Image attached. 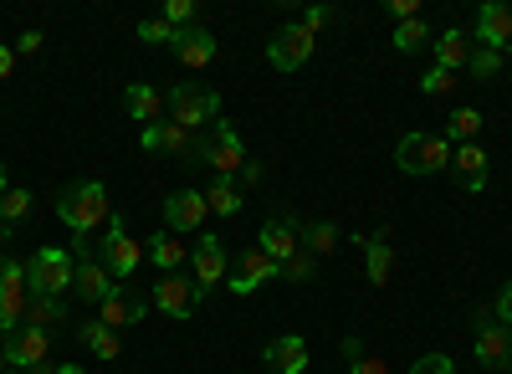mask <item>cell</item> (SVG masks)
<instances>
[{
    "label": "cell",
    "mask_w": 512,
    "mask_h": 374,
    "mask_svg": "<svg viewBox=\"0 0 512 374\" xmlns=\"http://www.w3.org/2000/svg\"><path fill=\"white\" fill-rule=\"evenodd\" d=\"M62 313H67L62 298H31L21 323H31V328H52V323H62Z\"/></svg>",
    "instance_id": "cell-31"
},
{
    "label": "cell",
    "mask_w": 512,
    "mask_h": 374,
    "mask_svg": "<svg viewBox=\"0 0 512 374\" xmlns=\"http://www.w3.org/2000/svg\"><path fill=\"white\" fill-rule=\"evenodd\" d=\"M144 257L159 267V272H175L180 262H185V246H180V236H169V231H159L149 246H144Z\"/></svg>",
    "instance_id": "cell-25"
},
{
    "label": "cell",
    "mask_w": 512,
    "mask_h": 374,
    "mask_svg": "<svg viewBox=\"0 0 512 374\" xmlns=\"http://www.w3.org/2000/svg\"><path fill=\"white\" fill-rule=\"evenodd\" d=\"M256 252H267V257L282 267L287 257L303 252V226H292V221H267L262 236H256Z\"/></svg>",
    "instance_id": "cell-13"
},
{
    "label": "cell",
    "mask_w": 512,
    "mask_h": 374,
    "mask_svg": "<svg viewBox=\"0 0 512 374\" xmlns=\"http://www.w3.org/2000/svg\"><path fill=\"white\" fill-rule=\"evenodd\" d=\"M190 149H195V159L216 164V175H226V180H236L241 164H246V144H241V134L231 129L226 118H216V134H210V139H195Z\"/></svg>",
    "instance_id": "cell-5"
},
{
    "label": "cell",
    "mask_w": 512,
    "mask_h": 374,
    "mask_svg": "<svg viewBox=\"0 0 512 374\" xmlns=\"http://www.w3.org/2000/svg\"><path fill=\"white\" fill-rule=\"evenodd\" d=\"M333 246H338V226H333V221H313V226H303V252L323 257V252H333Z\"/></svg>",
    "instance_id": "cell-30"
},
{
    "label": "cell",
    "mask_w": 512,
    "mask_h": 374,
    "mask_svg": "<svg viewBox=\"0 0 512 374\" xmlns=\"http://www.w3.org/2000/svg\"><path fill=\"white\" fill-rule=\"evenodd\" d=\"M164 21L175 26V31H185V26L195 21V0H169V6H164Z\"/></svg>",
    "instance_id": "cell-38"
},
{
    "label": "cell",
    "mask_w": 512,
    "mask_h": 374,
    "mask_svg": "<svg viewBox=\"0 0 512 374\" xmlns=\"http://www.w3.org/2000/svg\"><path fill=\"white\" fill-rule=\"evenodd\" d=\"M507 374H512V369H507Z\"/></svg>",
    "instance_id": "cell-51"
},
{
    "label": "cell",
    "mask_w": 512,
    "mask_h": 374,
    "mask_svg": "<svg viewBox=\"0 0 512 374\" xmlns=\"http://www.w3.org/2000/svg\"><path fill=\"white\" fill-rule=\"evenodd\" d=\"M308 57H313V31H303V26H282V31H272V41H267V62H272L277 72L308 67Z\"/></svg>",
    "instance_id": "cell-10"
},
{
    "label": "cell",
    "mask_w": 512,
    "mask_h": 374,
    "mask_svg": "<svg viewBox=\"0 0 512 374\" xmlns=\"http://www.w3.org/2000/svg\"><path fill=\"white\" fill-rule=\"evenodd\" d=\"M267 369L272 374H303L308 369V344L297 339V334H282L267 344Z\"/></svg>",
    "instance_id": "cell-19"
},
{
    "label": "cell",
    "mask_w": 512,
    "mask_h": 374,
    "mask_svg": "<svg viewBox=\"0 0 512 374\" xmlns=\"http://www.w3.org/2000/svg\"><path fill=\"white\" fill-rule=\"evenodd\" d=\"M466 62H472V41H466V31H461V26L441 31V36H436V67H446V72H461Z\"/></svg>",
    "instance_id": "cell-22"
},
{
    "label": "cell",
    "mask_w": 512,
    "mask_h": 374,
    "mask_svg": "<svg viewBox=\"0 0 512 374\" xmlns=\"http://www.w3.org/2000/svg\"><path fill=\"white\" fill-rule=\"evenodd\" d=\"M395 164L405 175H441L451 164V144L441 134H405L395 149Z\"/></svg>",
    "instance_id": "cell-4"
},
{
    "label": "cell",
    "mask_w": 512,
    "mask_h": 374,
    "mask_svg": "<svg viewBox=\"0 0 512 374\" xmlns=\"http://www.w3.org/2000/svg\"><path fill=\"white\" fill-rule=\"evenodd\" d=\"M451 175H456V185L461 190H487V154L477 149V144H456L451 149Z\"/></svg>",
    "instance_id": "cell-16"
},
{
    "label": "cell",
    "mask_w": 512,
    "mask_h": 374,
    "mask_svg": "<svg viewBox=\"0 0 512 374\" xmlns=\"http://www.w3.org/2000/svg\"><path fill=\"white\" fill-rule=\"evenodd\" d=\"M205 205H210L216 216H241V185L226 180V175H216V185L205 190Z\"/></svg>",
    "instance_id": "cell-26"
},
{
    "label": "cell",
    "mask_w": 512,
    "mask_h": 374,
    "mask_svg": "<svg viewBox=\"0 0 512 374\" xmlns=\"http://www.w3.org/2000/svg\"><path fill=\"white\" fill-rule=\"evenodd\" d=\"M57 374H88V369H82V364H57Z\"/></svg>",
    "instance_id": "cell-47"
},
{
    "label": "cell",
    "mask_w": 512,
    "mask_h": 374,
    "mask_svg": "<svg viewBox=\"0 0 512 374\" xmlns=\"http://www.w3.org/2000/svg\"><path fill=\"white\" fill-rule=\"evenodd\" d=\"M497 67H502V52H492V47H482V52H472V62H466V72H472L477 82H487V77H497Z\"/></svg>",
    "instance_id": "cell-36"
},
{
    "label": "cell",
    "mask_w": 512,
    "mask_h": 374,
    "mask_svg": "<svg viewBox=\"0 0 512 374\" xmlns=\"http://www.w3.org/2000/svg\"><path fill=\"white\" fill-rule=\"evenodd\" d=\"M139 318H144V298H139V293L128 298L123 287H118L113 298H103V303H98V323H108L113 334H118V328H128V323H139Z\"/></svg>",
    "instance_id": "cell-20"
},
{
    "label": "cell",
    "mask_w": 512,
    "mask_h": 374,
    "mask_svg": "<svg viewBox=\"0 0 512 374\" xmlns=\"http://www.w3.org/2000/svg\"><path fill=\"white\" fill-rule=\"evenodd\" d=\"M425 47H431V26H425V21H400L395 26V52H425Z\"/></svg>",
    "instance_id": "cell-29"
},
{
    "label": "cell",
    "mask_w": 512,
    "mask_h": 374,
    "mask_svg": "<svg viewBox=\"0 0 512 374\" xmlns=\"http://www.w3.org/2000/svg\"><path fill=\"white\" fill-rule=\"evenodd\" d=\"M277 277H287V282H313V277H318V257H313V252H297V257H287V262L277 267Z\"/></svg>",
    "instance_id": "cell-33"
},
{
    "label": "cell",
    "mask_w": 512,
    "mask_h": 374,
    "mask_svg": "<svg viewBox=\"0 0 512 374\" xmlns=\"http://www.w3.org/2000/svg\"><path fill=\"white\" fill-rule=\"evenodd\" d=\"M26 374H57V364H52V359H41V364H36V369H26Z\"/></svg>",
    "instance_id": "cell-46"
},
{
    "label": "cell",
    "mask_w": 512,
    "mask_h": 374,
    "mask_svg": "<svg viewBox=\"0 0 512 374\" xmlns=\"http://www.w3.org/2000/svg\"><path fill=\"white\" fill-rule=\"evenodd\" d=\"M57 221L72 226V236H88L93 226L113 221V200H108V185L98 180H77L57 195Z\"/></svg>",
    "instance_id": "cell-1"
},
{
    "label": "cell",
    "mask_w": 512,
    "mask_h": 374,
    "mask_svg": "<svg viewBox=\"0 0 512 374\" xmlns=\"http://www.w3.org/2000/svg\"><path fill=\"white\" fill-rule=\"evenodd\" d=\"M405 374H456V364H451V354H420Z\"/></svg>",
    "instance_id": "cell-37"
},
{
    "label": "cell",
    "mask_w": 512,
    "mask_h": 374,
    "mask_svg": "<svg viewBox=\"0 0 512 374\" xmlns=\"http://www.w3.org/2000/svg\"><path fill=\"white\" fill-rule=\"evenodd\" d=\"M72 257H77V277H72V287L88 303H103V298H113L118 293V282L108 277V267L103 262H93V252H88V236H72Z\"/></svg>",
    "instance_id": "cell-8"
},
{
    "label": "cell",
    "mask_w": 512,
    "mask_h": 374,
    "mask_svg": "<svg viewBox=\"0 0 512 374\" xmlns=\"http://www.w3.org/2000/svg\"><path fill=\"white\" fill-rule=\"evenodd\" d=\"M31 216V190H6L0 195V226H16Z\"/></svg>",
    "instance_id": "cell-32"
},
{
    "label": "cell",
    "mask_w": 512,
    "mask_h": 374,
    "mask_svg": "<svg viewBox=\"0 0 512 374\" xmlns=\"http://www.w3.org/2000/svg\"><path fill=\"white\" fill-rule=\"evenodd\" d=\"M272 277H277V262H272L267 252H256V246H251V252L241 257V272L231 277V293L246 298V293H256L262 282H272Z\"/></svg>",
    "instance_id": "cell-18"
},
{
    "label": "cell",
    "mask_w": 512,
    "mask_h": 374,
    "mask_svg": "<svg viewBox=\"0 0 512 374\" xmlns=\"http://www.w3.org/2000/svg\"><path fill=\"white\" fill-rule=\"evenodd\" d=\"M328 21H333V6H308V11H303V31H313V36H318Z\"/></svg>",
    "instance_id": "cell-39"
},
{
    "label": "cell",
    "mask_w": 512,
    "mask_h": 374,
    "mask_svg": "<svg viewBox=\"0 0 512 374\" xmlns=\"http://www.w3.org/2000/svg\"><path fill=\"white\" fill-rule=\"evenodd\" d=\"M164 108H169V123H180L185 134H195V129L221 118V93L200 88V82H175V93L164 98Z\"/></svg>",
    "instance_id": "cell-3"
},
{
    "label": "cell",
    "mask_w": 512,
    "mask_h": 374,
    "mask_svg": "<svg viewBox=\"0 0 512 374\" xmlns=\"http://www.w3.org/2000/svg\"><path fill=\"white\" fill-rule=\"evenodd\" d=\"M349 374H390V369H384V359H354Z\"/></svg>",
    "instance_id": "cell-42"
},
{
    "label": "cell",
    "mask_w": 512,
    "mask_h": 374,
    "mask_svg": "<svg viewBox=\"0 0 512 374\" xmlns=\"http://www.w3.org/2000/svg\"><path fill=\"white\" fill-rule=\"evenodd\" d=\"M200 298H205V293L195 287V277L164 272V277L154 282V308H159V313H169V318H195Z\"/></svg>",
    "instance_id": "cell-9"
},
{
    "label": "cell",
    "mask_w": 512,
    "mask_h": 374,
    "mask_svg": "<svg viewBox=\"0 0 512 374\" xmlns=\"http://www.w3.org/2000/svg\"><path fill=\"white\" fill-rule=\"evenodd\" d=\"M354 241L364 246V257H369V282H374V287H384V282H390V267H395L384 231H379V236H354Z\"/></svg>",
    "instance_id": "cell-24"
},
{
    "label": "cell",
    "mask_w": 512,
    "mask_h": 374,
    "mask_svg": "<svg viewBox=\"0 0 512 374\" xmlns=\"http://www.w3.org/2000/svg\"><path fill=\"white\" fill-rule=\"evenodd\" d=\"M175 52L185 67H210L216 62V36L205 26H185V31H175Z\"/></svg>",
    "instance_id": "cell-17"
},
{
    "label": "cell",
    "mask_w": 512,
    "mask_h": 374,
    "mask_svg": "<svg viewBox=\"0 0 512 374\" xmlns=\"http://www.w3.org/2000/svg\"><path fill=\"white\" fill-rule=\"evenodd\" d=\"M139 41H149V47H175V26H169L164 16L159 21H139Z\"/></svg>",
    "instance_id": "cell-35"
},
{
    "label": "cell",
    "mask_w": 512,
    "mask_h": 374,
    "mask_svg": "<svg viewBox=\"0 0 512 374\" xmlns=\"http://www.w3.org/2000/svg\"><path fill=\"white\" fill-rule=\"evenodd\" d=\"M11 67H16V52H11V47H0V77H11Z\"/></svg>",
    "instance_id": "cell-45"
},
{
    "label": "cell",
    "mask_w": 512,
    "mask_h": 374,
    "mask_svg": "<svg viewBox=\"0 0 512 374\" xmlns=\"http://www.w3.org/2000/svg\"><path fill=\"white\" fill-rule=\"evenodd\" d=\"M390 16L395 21H420V6L415 0H390Z\"/></svg>",
    "instance_id": "cell-40"
},
{
    "label": "cell",
    "mask_w": 512,
    "mask_h": 374,
    "mask_svg": "<svg viewBox=\"0 0 512 374\" xmlns=\"http://www.w3.org/2000/svg\"><path fill=\"white\" fill-rule=\"evenodd\" d=\"M77 277V257L62 252V246H41V252L26 262V293L31 298H62Z\"/></svg>",
    "instance_id": "cell-2"
},
{
    "label": "cell",
    "mask_w": 512,
    "mask_h": 374,
    "mask_svg": "<svg viewBox=\"0 0 512 374\" xmlns=\"http://www.w3.org/2000/svg\"><path fill=\"white\" fill-rule=\"evenodd\" d=\"M98 262L108 267V277L118 282V277H134L139 272V262H144V246L128 236V226L113 216L108 221V236H103V246H98Z\"/></svg>",
    "instance_id": "cell-7"
},
{
    "label": "cell",
    "mask_w": 512,
    "mask_h": 374,
    "mask_svg": "<svg viewBox=\"0 0 512 374\" xmlns=\"http://www.w3.org/2000/svg\"><path fill=\"white\" fill-rule=\"evenodd\" d=\"M497 318H502V323L512 328V282H507L502 293H497Z\"/></svg>",
    "instance_id": "cell-41"
},
{
    "label": "cell",
    "mask_w": 512,
    "mask_h": 374,
    "mask_svg": "<svg viewBox=\"0 0 512 374\" xmlns=\"http://www.w3.org/2000/svg\"><path fill=\"white\" fill-rule=\"evenodd\" d=\"M123 103H128V113H134L144 129L149 123H159V108H164V93L159 88H149V82H134V88L123 93Z\"/></svg>",
    "instance_id": "cell-23"
},
{
    "label": "cell",
    "mask_w": 512,
    "mask_h": 374,
    "mask_svg": "<svg viewBox=\"0 0 512 374\" xmlns=\"http://www.w3.org/2000/svg\"><path fill=\"white\" fill-rule=\"evenodd\" d=\"M472 328H477V364L482 369H512V328L492 308H477Z\"/></svg>",
    "instance_id": "cell-6"
},
{
    "label": "cell",
    "mask_w": 512,
    "mask_h": 374,
    "mask_svg": "<svg viewBox=\"0 0 512 374\" xmlns=\"http://www.w3.org/2000/svg\"><path fill=\"white\" fill-rule=\"evenodd\" d=\"M190 267H195V287H200V293H210V287L226 277V246L205 231V236L195 241V252H190Z\"/></svg>",
    "instance_id": "cell-12"
},
{
    "label": "cell",
    "mask_w": 512,
    "mask_h": 374,
    "mask_svg": "<svg viewBox=\"0 0 512 374\" xmlns=\"http://www.w3.org/2000/svg\"><path fill=\"white\" fill-rule=\"evenodd\" d=\"M451 88H456V72H446V67H431V72L420 77V93L425 98H446Z\"/></svg>",
    "instance_id": "cell-34"
},
{
    "label": "cell",
    "mask_w": 512,
    "mask_h": 374,
    "mask_svg": "<svg viewBox=\"0 0 512 374\" xmlns=\"http://www.w3.org/2000/svg\"><path fill=\"white\" fill-rule=\"evenodd\" d=\"M16 52H21V57L41 52V31H21V41H16Z\"/></svg>",
    "instance_id": "cell-43"
},
{
    "label": "cell",
    "mask_w": 512,
    "mask_h": 374,
    "mask_svg": "<svg viewBox=\"0 0 512 374\" xmlns=\"http://www.w3.org/2000/svg\"><path fill=\"white\" fill-rule=\"evenodd\" d=\"M241 180H246V185H256V180H262V164L246 159V164H241Z\"/></svg>",
    "instance_id": "cell-44"
},
{
    "label": "cell",
    "mask_w": 512,
    "mask_h": 374,
    "mask_svg": "<svg viewBox=\"0 0 512 374\" xmlns=\"http://www.w3.org/2000/svg\"><path fill=\"white\" fill-rule=\"evenodd\" d=\"M477 36H482V47L507 52V41H512V6H502V0H487V6L477 11Z\"/></svg>",
    "instance_id": "cell-15"
},
{
    "label": "cell",
    "mask_w": 512,
    "mask_h": 374,
    "mask_svg": "<svg viewBox=\"0 0 512 374\" xmlns=\"http://www.w3.org/2000/svg\"><path fill=\"white\" fill-rule=\"evenodd\" d=\"M482 134V113L477 108H456L451 113V123H446V144L456 149V144H472Z\"/></svg>",
    "instance_id": "cell-27"
},
{
    "label": "cell",
    "mask_w": 512,
    "mask_h": 374,
    "mask_svg": "<svg viewBox=\"0 0 512 374\" xmlns=\"http://www.w3.org/2000/svg\"><path fill=\"white\" fill-rule=\"evenodd\" d=\"M0 374H26V369H16V364H6V369H0Z\"/></svg>",
    "instance_id": "cell-49"
},
{
    "label": "cell",
    "mask_w": 512,
    "mask_h": 374,
    "mask_svg": "<svg viewBox=\"0 0 512 374\" xmlns=\"http://www.w3.org/2000/svg\"><path fill=\"white\" fill-rule=\"evenodd\" d=\"M139 144H144L149 154H180V149H190L195 139H190V134L180 129V123H169V118H164V123H149Z\"/></svg>",
    "instance_id": "cell-21"
},
{
    "label": "cell",
    "mask_w": 512,
    "mask_h": 374,
    "mask_svg": "<svg viewBox=\"0 0 512 374\" xmlns=\"http://www.w3.org/2000/svg\"><path fill=\"white\" fill-rule=\"evenodd\" d=\"M0 369H6V349H0Z\"/></svg>",
    "instance_id": "cell-50"
},
{
    "label": "cell",
    "mask_w": 512,
    "mask_h": 374,
    "mask_svg": "<svg viewBox=\"0 0 512 374\" xmlns=\"http://www.w3.org/2000/svg\"><path fill=\"white\" fill-rule=\"evenodd\" d=\"M205 195L200 190H175L164 200V221H169V231H200V221H205Z\"/></svg>",
    "instance_id": "cell-14"
},
{
    "label": "cell",
    "mask_w": 512,
    "mask_h": 374,
    "mask_svg": "<svg viewBox=\"0 0 512 374\" xmlns=\"http://www.w3.org/2000/svg\"><path fill=\"white\" fill-rule=\"evenodd\" d=\"M6 349V364H16V369H36L41 359H52V339H47V328H31V323H21L16 334L0 344Z\"/></svg>",
    "instance_id": "cell-11"
},
{
    "label": "cell",
    "mask_w": 512,
    "mask_h": 374,
    "mask_svg": "<svg viewBox=\"0 0 512 374\" xmlns=\"http://www.w3.org/2000/svg\"><path fill=\"white\" fill-rule=\"evenodd\" d=\"M82 344H88L98 359H118V334H113L108 323H98V318L82 323Z\"/></svg>",
    "instance_id": "cell-28"
},
{
    "label": "cell",
    "mask_w": 512,
    "mask_h": 374,
    "mask_svg": "<svg viewBox=\"0 0 512 374\" xmlns=\"http://www.w3.org/2000/svg\"><path fill=\"white\" fill-rule=\"evenodd\" d=\"M0 195H6V164H0Z\"/></svg>",
    "instance_id": "cell-48"
}]
</instances>
